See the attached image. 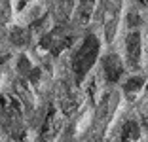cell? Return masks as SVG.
<instances>
[{"instance_id":"1","label":"cell","mask_w":148,"mask_h":142,"mask_svg":"<svg viewBox=\"0 0 148 142\" xmlns=\"http://www.w3.org/2000/svg\"><path fill=\"white\" fill-rule=\"evenodd\" d=\"M97 57H99V38L95 34L86 36V40L82 42L80 49L76 51L72 59V70L74 76H76V82H82L86 74L89 72L93 65H95Z\"/></svg>"},{"instance_id":"2","label":"cell","mask_w":148,"mask_h":142,"mask_svg":"<svg viewBox=\"0 0 148 142\" xmlns=\"http://www.w3.org/2000/svg\"><path fill=\"white\" fill-rule=\"evenodd\" d=\"M70 44H72V32L66 27H55L51 32H48L42 38V47L51 51L53 55H59L61 51H65Z\"/></svg>"},{"instance_id":"3","label":"cell","mask_w":148,"mask_h":142,"mask_svg":"<svg viewBox=\"0 0 148 142\" xmlns=\"http://www.w3.org/2000/svg\"><path fill=\"white\" fill-rule=\"evenodd\" d=\"M103 68H105V76L108 82H118L123 74V65H122V59L118 55H106L105 61H103Z\"/></svg>"},{"instance_id":"4","label":"cell","mask_w":148,"mask_h":142,"mask_svg":"<svg viewBox=\"0 0 148 142\" xmlns=\"http://www.w3.org/2000/svg\"><path fill=\"white\" fill-rule=\"evenodd\" d=\"M127 59H129L131 66H137L140 61V34L139 32H131L127 36Z\"/></svg>"},{"instance_id":"5","label":"cell","mask_w":148,"mask_h":142,"mask_svg":"<svg viewBox=\"0 0 148 142\" xmlns=\"http://www.w3.org/2000/svg\"><path fill=\"white\" fill-rule=\"evenodd\" d=\"M59 125H57V116H55V108H49V114L46 117V123H44V138L46 140H51L55 137Z\"/></svg>"},{"instance_id":"6","label":"cell","mask_w":148,"mask_h":142,"mask_svg":"<svg viewBox=\"0 0 148 142\" xmlns=\"http://www.w3.org/2000/svg\"><path fill=\"white\" fill-rule=\"evenodd\" d=\"M140 137V129L137 121H127L122 129V142H133Z\"/></svg>"},{"instance_id":"7","label":"cell","mask_w":148,"mask_h":142,"mask_svg":"<svg viewBox=\"0 0 148 142\" xmlns=\"http://www.w3.org/2000/svg\"><path fill=\"white\" fill-rule=\"evenodd\" d=\"M93 4L95 0H80V8H78V17L82 23H87L91 19V12H93Z\"/></svg>"},{"instance_id":"8","label":"cell","mask_w":148,"mask_h":142,"mask_svg":"<svg viewBox=\"0 0 148 142\" xmlns=\"http://www.w3.org/2000/svg\"><path fill=\"white\" fill-rule=\"evenodd\" d=\"M143 83H144V80H143V78H131V80H129V82H127L125 83V91H127V93H135V91H139L140 89V87H143Z\"/></svg>"},{"instance_id":"9","label":"cell","mask_w":148,"mask_h":142,"mask_svg":"<svg viewBox=\"0 0 148 142\" xmlns=\"http://www.w3.org/2000/svg\"><path fill=\"white\" fill-rule=\"evenodd\" d=\"M12 38L15 40L17 46H23V44H27V40H29V32L23 30V29H15V30H13V34H12Z\"/></svg>"},{"instance_id":"10","label":"cell","mask_w":148,"mask_h":142,"mask_svg":"<svg viewBox=\"0 0 148 142\" xmlns=\"http://www.w3.org/2000/svg\"><path fill=\"white\" fill-rule=\"evenodd\" d=\"M19 68H21L23 72H25L27 68L31 70V65H29V63H27V59H21V61H19Z\"/></svg>"},{"instance_id":"11","label":"cell","mask_w":148,"mask_h":142,"mask_svg":"<svg viewBox=\"0 0 148 142\" xmlns=\"http://www.w3.org/2000/svg\"><path fill=\"white\" fill-rule=\"evenodd\" d=\"M140 2H143V4H144V6H148V0H140Z\"/></svg>"},{"instance_id":"12","label":"cell","mask_w":148,"mask_h":142,"mask_svg":"<svg viewBox=\"0 0 148 142\" xmlns=\"http://www.w3.org/2000/svg\"><path fill=\"white\" fill-rule=\"evenodd\" d=\"M144 123H146V127H148V117H146V119H144Z\"/></svg>"}]
</instances>
